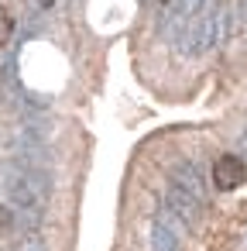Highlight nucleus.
Wrapping results in <instances>:
<instances>
[{
  "label": "nucleus",
  "instance_id": "obj_1",
  "mask_svg": "<svg viewBox=\"0 0 247 251\" xmlns=\"http://www.w3.org/2000/svg\"><path fill=\"white\" fill-rule=\"evenodd\" d=\"M244 179H247V169H244V162H240L237 155H220V158H216V165H213V182H216V189L230 193V189L244 186Z\"/></svg>",
  "mask_w": 247,
  "mask_h": 251
},
{
  "label": "nucleus",
  "instance_id": "obj_2",
  "mask_svg": "<svg viewBox=\"0 0 247 251\" xmlns=\"http://www.w3.org/2000/svg\"><path fill=\"white\" fill-rule=\"evenodd\" d=\"M11 196H14L21 206H31V203H35V189H31L24 179H11Z\"/></svg>",
  "mask_w": 247,
  "mask_h": 251
},
{
  "label": "nucleus",
  "instance_id": "obj_3",
  "mask_svg": "<svg viewBox=\"0 0 247 251\" xmlns=\"http://www.w3.org/2000/svg\"><path fill=\"white\" fill-rule=\"evenodd\" d=\"M161 4H168V0H161Z\"/></svg>",
  "mask_w": 247,
  "mask_h": 251
}]
</instances>
